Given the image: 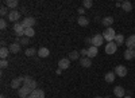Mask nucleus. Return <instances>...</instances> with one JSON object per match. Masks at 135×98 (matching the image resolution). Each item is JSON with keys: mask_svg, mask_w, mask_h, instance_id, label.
I'll list each match as a JSON object with an SVG mask.
<instances>
[{"mask_svg": "<svg viewBox=\"0 0 135 98\" xmlns=\"http://www.w3.org/2000/svg\"><path fill=\"white\" fill-rule=\"evenodd\" d=\"M103 38L109 43V42H114L115 40V38H116V32H115V30L114 28H105L104 30V32H103Z\"/></svg>", "mask_w": 135, "mask_h": 98, "instance_id": "nucleus-1", "label": "nucleus"}, {"mask_svg": "<svg viewBox=\"0 0 135 98\" xmlns=\"http://www.w3.org/2000/svg\"><path fill=\"white\" fill-rule=\"evenodd\" d=\"M23 78H25V81H23L25 86L30 88L31 90H35V89H38V82H37L35 79H34V78L28 77V75H26V77H23Z\"/></svg>", "mask_w": 135, "mask_h": 98, "instance_id": "nucleus-2", "label": "nucleus"}, {"mask_svg": "<svg viewBox=\"0 0 135 98\" xmlns=\"http://www.w3.org/2000/svg\"><path fill=\"white\" fill-rule=\"evenodd\" d=\"M20 23H22V26H23L25 28H32L34 26H35L37 20H35V18H32V16H27V18H25L23 20H22Z\"/></svg>", "mask_w": 135, "mask_h": 98, "instance_id": "nucleus-3", "label": "nucleus"}, {"mask_svg": "<svg viewBox=\"0 0 135 98\" xmlns=\"http://www.w3.org/2000/svg\"><path fill=\"white\" fill-rule=\"evenodd\" d=\"M14 31H15V34L18 38H22V36H25V27L22 26V23H14Z\"/></svg>", "mask_w": 135, "mask_h": 98, "instance_id": "nucleus-4", "label": "nucleus"}, {"mask_svg": "<svg viewBox=\"0 0 135 98\" xmlns=\"http://www.w3.org/2000/svg\"><path fill=\"white\" fill-rule=\"evenodd\" d=\"M118 47H119V46L116 45L115 42H109V43H107V46H105V52L109 54V55H112V54L116 52Z\"/></svg>", "mask_w": 135, "mask_h": 98, "instance_id": "nucleus-5", "label": "nucleus"}, {"mask_svg": "<svg viewBox=\"0 0 135 98\" xmlns=\"http://www.w3.org/2000/svg\"><path fill=\"white\" fill-rule=\"evenodd\" d=\"M31 91H32V90H31L30 88H27V86L23 85V86L19 89V93H18V94H19L20 98H28V95L31 94Z\"/></svg>", "mask_w": 135, "mask_h": 98, "instance_id": "nucleus-6", "label": "nucleus"}, {"mask_svg": "<svg viewBox=\"0 0 135 98\" xmlns=\"http://www.w3.org/2000/svg\"><path fill=\"white\" fill-rule=\"evenodd\" d=\"M70 67V59L69 58H62L58 61V69L61 70H66Z\"/></svg>", "mask_w": 135, "mask_h": 98, "instance_id": "nucleus-7", "label": "nucleus"}, {"mask_svg": "<svg viewBox=\"0 0 135 98\" xmlns=\"http://www.w3.org/2000/svg\"><path fill=\"white\" fill-rule=\"evenodd\" d=\"M115 74L118 75V77H126L127 75V67L123 66V64H119V66L115 67Z\"/></svg>", "mask_w": 135, "mask_h": 98, "instance_id": "nucleus-8", "label": "nucleus"}, {"mask_svg": "<svg viewBox=\"0 0 135 98\" xmlns=\"http://www.w3.org/2000/svg\"><path fill=\"white\" fill-rule=\"evenodd\" d=\"M103 43H104L103 35L97 34V35H95V36L92 38V46H95V47H100L101 45H103Z\"/></svg>", "mask_w": 135, "mask_h": 98, "instance_id": "nucleus-9", "label": "nucleus"}, {"mask_svg": "<svg viewBox=\"0 0 135 98\" xmlns=\"http://www.w3.org/2000/svg\"><path fill=\"white\" fill-rule=\"evenodd\" d=\"M19 18H20V12L19 11H11V12L8 14V20L9 21H14V23H18V20H19Z\"/></svg>", "mask_w": 135, "mask_h": 98, "instance_id": "nucleus-10", "label": "nucleus"}, {"mask_svg": "<svg viewBox=\"0 0 135 98\" xmlns=\"http://www.w3.org/2000/svg\"><path fill=\"white\" fill-rule=\"evenodd\" d=\"M25 81V78L23 77H18V78H14L12 81H11V88H12V89H20L22 88V86H20V83L22 82H23Z\"/></svg>", "mask_w": 135, "mask_h": 98, "instance_id": "nucleus-11", "label": "nucleus"}, {"mask_svg": "<svg viewBox=\"0 0 135 98\" xmlns=\"http://www.w3.org/2000/svg\"><path fill=\"white\" fill-rule=\"evenodd\" d=\"M28 98H45V91L41 90V89H35V90L31 91Z\"/></svg>", "mask_w": 135, "mask_h": 98, "instance_id": "nucleus-12", "label": "nucleus"}, {"mask_svg": "<svg viewBox=\"0 0 135 98\" xmlns=\"http://www.w3.org/2000/svg\"><path fill=\"white\" fill-rule=\"evenodd\" d=\"M126 46L128 50H135V35H131L126 40Z\"/></svg>", "mask_w": 135, "mask_h": 98, "instance_id": "nucleus-13", "label": "nucleus"}, {"mask_svg": "<svg viewBox=\"0 0 135 98\" xmlns=\"http://www.w3.org/2000/svg\"><path fill=\"white\" fill-rule=\"evenodd\" d=\"M124 93H126V90H124V88H122V86H115L114 88V94L119 98L124 97Z\"/></svg>", "mask_w": 135, "mask_h": 98, "instance_id": "nucleus-14", "label": "nucleus"}, {"mask_svg": "<svg viewBox=\"0 0 135 98\" xmlns=\"http://www.w3.org/2000/svg\"><path fill=\"white\" fill-rule=\"evenodd\" d=\"M8 48H9V51L12 52V54H18V52L20 51V43H19V42H14V43H11Z\"/></svg>", "mask_w": 135, "mask_h": 98, "instance_id": "nucleus-15", "label": "nucleus"}, {"mask_svg": "<svg viewBox=\"0 0 135 98\" xmlns=\"http://www.w3.org/2000/svg\"><path fill=\"white\" fill-rule=\"evenodd\" d=\"M115 77H116L115 71H109L104 75V79H105L107 83H112V82H115Z\"/></svg>", "mask_w": 135, "mask_h": 98, "instance_id": "nucleus-16", "label": "nucleus"}, {"mask_svg": "<svg viewBox=\"0 0 135 98\" xmlns=\"http://www.w3.org/2000/svg\"><path fill=\"white\" fill-rule=\"evenodd\" d=\"M101 23H103V26H104V27L109 28L112 24H114V18H112V16H105V18H103Z\"/></svg>", "mask_w": 135, "mask_h": 98, "instance_id": "nucleus-17", "label": "nucleus"}, {"mask_svg": "<svg viewBox=\"0 0 135 98\" xmlns=\"http://www.w3.org/2000/svg\"><path fill=\"white\" fill-rule=\"evenodd\" d=\"M80 64H81L83 67L88 69V67H91V66H92V59H91V58H88V57L81 58V59H80Z\"/></svg>", "mask_w": 135, "mask_h": 98, "instance_id": "nucleus-18", "label": "nucleus"}, {"mask_svg": "<svg viewBox=\"0 0 135 98\" xmlns=\"http://www.w3.org/2000/svg\"><path fill=\"white\" fill-rule=\"evenodd\" d=\"M49 54H50V51H49L47 47H41V48L38 50V57H39V58H47Z\"/></svg>", "mask_w": 135, "mask_h": 98, "instance_id": "nucleus-19", "label": "nucleus"}, {"mask_svg": "<svg viewBox=\"0 0 135 98\" xmlns=\"http://www.w3.org/2000/svg\"><path fill=\"white\" fill-rule=\"evenodd\" d=\"M97 52H99V50H97V47H95V46H91L88 48V58H91V59H93L96 55H97Z\"/></svg>", "mask_w": 135, "mask_h": 98, "instance_id": "nucleus-20", "label": "nucleus"}, {"mask_svg": "<svg viewBox=\"0 0 135 98\" xmlns=\"http://www.w3.org/2000/svg\"><path fill=\"white\" fill-rule=\"evenodd\" d=\"M4 4L8 7V8H11V9H12V11H15V8L18 7V2H16V0H7V2H4Z\"/></svg>", "mask_w": 135, "mask_h": 98, "instance_id": "nucleus-21", "label": "nucleus"}, {"mask_svg": "<svg viewBox=\"0 0 135 98\" xmlns=\"http://www.w3.org/2000/svg\"><path fill=\"white\" fill-rule=\"evenodd\" d=\"M78 24H80L81 27H86L88 24H89V19L86 18V16H78Z\"/></svg>", "mask_w": 135, "mask_h": 98, "instance_id": "nucleus-22", "label": "nucleus"}, {"mask_svg": "<svg viewBox=\"0 0 135 98\" xmlns=\"http://www.w3.org/2000/svg\"><path fill=\"white\" fill-rule=\"evenodd\" d=\"M123 57H124L126 61H131L134 59V50H124V54H123Z\"/></svg>", "mask_w": 135, "mask_h": 98, "instance_id": "nucleus-23", "label": "nucleus"}, {"mask_svg": "<svg viewBox=\"0 0 135 98\" xmlns=\"http://www.w3.org/2000/svg\"><path fill=\"white\" fill-rule=\"evenodd\" d=\"M9 52H11V51H9L8 47H2V48H0V58H2V59H7V57H8Z\"/></svg>", "mask_w": 135, "mask_h": 98, "instance_id": "nucleus-24", "label": "nucleus"}, {"mask_svg": "<svg viewBox=\"0 0 135 98\" xmlns=\"http://www.w3.org/2000/svg\"><path fill=\"white\" fill-rule=\"evenodd\" d=\"M122 8L126 11V12H131L132 11V4H131V2H123L122 3Z\"/></svg>", "mask_w": 135, "mask_h": 98, "instance_id": "nucleus-25", "label": "nucleus"}, {"mask_svg": "<svg viewBox=\"0 0 135 98\" xmlns=\"http://www.w3.org/2000/svg\"><path fill=\"white\" fill-rule=\"evenodd\" d=\"M118 46H122V45H124L126 43V40H124V36H123L122 34H119V35H116V38H115V40H114Z\"/></svg>", "mask_w": 135, "mask_h": 98, "instance_id": "nucleus-26", "label": "nucleus"}, {"mask_svg": "<svg viewBox=\"0 0 135 98\" xmlns=\"http://www.w3.org/2000/svg\"><path fill=\"white\" fill-rule=\"evenodd\" d=\"M25 54H26L27 57H34L35 54H38V50H37V48H34V47H28V48H26Z\"/></svg>", "mask_w": 135, "mask_h": 98, "instance_id": "nucleus-27", "label": "nucleus"}, {"mask_svg": "<svg viewBox=\"0 0 135 98\" xmlns=\"http://www.w3.org/2000/svg\"><path fill=\"white\" fill-rule=\"evenodd\" d=\"M68 58H69L70 61H77L78 58H80V52H78V51H72V52H69V57H68Z\"/></svg>", "mask_w": 135, "mask_h": 98, "instance_id": "nucleus-28", "label": "nucleus"}, {"mask_svg": "<svg viewBox=\"0 0 135 98\" xmlns=\"http://www.w3.org/2000/svg\"><path fill=\"white\" fill-rule=\"evenodd\" d=\"M34 35H35V31H34V28H25V36L26 38H32Z\"/></svg>", "mask_w": 135, "mask_h": 98, "instance_id": "nucleus-29", "label": "nucleus"}, {"mask_svg": "<svg viewBox=\"0 0 135 98\" xmlns=\"http://www.w3.org/2000/svg\"><path fill=\"white\" fill-rule=\"evenodd\" d=\"M83 6H84L85 9H86V8H92V7H93V2H92V0H84Z\"/></svg>", "mask_w": 135, "mask_h": 98, "instance_id": "nucleus-30", "label": "nucleus"}, {"mask_svg": "<svg viewBox=\"0 0 135 98\" xmlns=\"http://www.w3.org/2000/svg\"><path fill=\"white\" fill-rule=\"evenodd\" d=\"M0 28L2 30H6L7 28V21H6V19H0Z\"/></svg>", "mask_w": 135, "mask_h": 98, "instance_id": "nucleus-31", "label": "nucleus"}, {"mask_svg": "<svg viewBox=\"0 0 135 98\" xmlns=\"http://www.w3.org/2000/svg\"><path fill=\"white\" fill-rule=\"evenodd\" d=\"M0 67H2V69L8 67V61L7 59H2V61H0Z\"/></svg>", "mask_w": 135, "mask_h": 98, "instance_id": "nucleus-32", "label": "nucleus"}, {"mask_svg": "<svg viewBox=\"0 0 135 98\" xmlns=\"http://www.w3.org/2000/svg\"><path fill=\"white\" fill-rule=\"evenodd\" d=\"M18 42L20 43V45H23V46H26L27 43H28V38H26V36H25V38H22V39H19V38H18Z\"/></svg>", "mask_w": 135, "mask_h": 98, "instance_id": "nucleus-33", "label": "nucleus"}, {"mask_svg": "<svg viewBox=\"0 0 135 98\" xmlns=\"http://www.w3.org/2000/svg\"><path fill=\"white\" fill-rule=\"evenodd\" d=\"M8 14V8L7 7H2V8H0V15H2V16H6Z\"/></svg>", "mask_w": 135, "mask_h": 98, "instance_id": "nucleus-34", "label": "nucleus"}, {"mask_svg": "<svg viewBox=\"0 0 135 98\" xmlns=\"http://www.w3.org/2000/svg\"><path fill=\"white\" fill-rule=\"evenodd\" d=\"M77 11H78V14H80V16H85V8L84 7H80Z\"/></svg>", "mask_w": 135, "mask_h": 98, "instance_id": "nucleus-35", "label": "nucleus"}, {"mask_svg": "<svg viewBox=\"0 0 135 98\" xmlns=\"http://www.w3.org/2000/svg\"><path fill=\"white\" fill-rule=\"evenodd\" d=\"M80 55H83V58L88 57V50H86V48H83V50L80 51Z\"/></svg>", "mask_w": 135, "mask_h": 98, "instance_id": "nucleus-36", "label": "nucleus"}, {"mask_svg": "<svg viewBox=\"0 0 135 98\" xmlns=\"http://www.w3.org/2000/svg\"><path fill=\"white\" fill-rule=\"evenodd\" d=\"M2 47H6V40L2 39Z\"/></svg>", "mask_w": 135, "mask_h": 98, "instance_id": "nucleus-37", "label": "nucleus"}, {"mask_svg": "<svg viewBox=\"0 0 135 98\" xmlns=\"http://www.w3.org/2000/svg\"><path fill=\"white\" fill-rule=\"evenodd\" d=\"M55 73H57V74H58V75H60V74H61V73H62V70H61V69H57V71H55Z\"/></svg>", "mask_w": 135, "mask_h": 98, "instance_id": "nucleus-38", "label": "nucleus"}, {"mask_svg": "<svg viewBox=\"0 0 135 98\" xmlns=\"http://www.w3.org/2000/svg\"><path fill=\"white\" fill-rule=\"evenodd\" d=\"M116 7H122V3L120 2H116Z\"/></svg>", "mask_w": 135, "mask_h": 98, "instance_id": "nucleus-39", "label": "nucleus"}, {"mask_svg": "<svg viewBox=\"0 0 135 98\" xmlns=\"http://www.w3.org/2000/svg\"><path fill=\"white\" fill-rule=\"evenodd\" d=\"M123 98H132V97H131V95H124Z\"/></svg>", "mask_w": 135, "mask_h": 98, "instance_id": "nucleus-40", "label": "nucleus"}, {"mask_svg": "<svg viewBox=\"0 0 135 98\" xmlns=\"http://www.w3.org/2000/svg\"><path fill=\"white\" fill-rule=\"evenodd\" d=\"M103 98H111V97H109V95H105V97H103Z\"/></svg>", "mask_w": 135, "mask_h": 98, "instance_id": "nucleus-41", "label": "nucleus"}, {"mask_svg": "<svg viewBox=\"0 0 135 98\" xmlns=\"http://www.w3.org/2000/svg\"><path fill=\"white\" fill-rule=\"evenodd\" d=\"M134 59H135V50H134Z\"/></svg>", "mask_w": 135, "mask_h": 98, "instance_id": "nucleus-42", "label": "nucleus"}, {"mask_svg": "<svg viewBox=\"0 0 135 98\" xmlns=\"http://www.w3.org/2000/svg\"><path fill=\"white\" fill-rule=\"evenodd\" d=\"M0 98H6V97H4V95H2V97H0Z\"/></svg>", "mask_w": 135, "mask_h": 98, "instance_id": "nucleus-43", "label": "nucleus"}, {"mask_svg": "<svg viewBox=\"0 0 135 98\" xmlns=\"http://www.w3.org/2000/svg\"><path fill=\"white\" fill-rule=\"evenodd\" d=\"M95 98H103V97H95Z\"/></svg>", "mask_w": 135, "mask_h": 98, "instance_id": "nucleus-44", "label": "nucleus"}]
</instances>
